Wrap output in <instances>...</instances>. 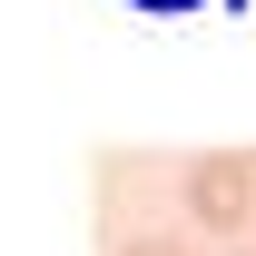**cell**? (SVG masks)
<instances>
[{
	"instance_id": "cell-2",
	"label": "cell",
	"mask_w": 256,
	"mask_h": 256,
	"mask_svg": "<svg viewBox=\"0 0 256 256\" xmlns=\"http://www.w3.org/2000/svg\"><path fill=\"white\" fill-rule=\"evenodd\" d=\"M128 256H188V246H178V236H138Z\"/></svg>"
},
{
	"instance_id": "cell-3",
	"label": "cell",
	"mask_w": 256,
	"mask_h": 256,
	"mask_svg": "<svg viewBox=\"0 0 256 256\" xmlns=\"http://www.w3.org/2000/svg\"><path fill=\"white\" fill-rule=\"evenodd\" d=\"M138 10H197V0H138Z\"/></svg>"
},
{
	"instance_id": "cell-1",
	"label": "cell",
	"mask_w": 256,
	"mask_h": 256,
	"mask_svg": "<svg viewBox=\"0 0 256 256\" xmlns=\"http://www.w3.org/2000/svg\"><path fill=\"white\" fill-rule=\"evenodd\" d=\"M188 217H207V226H256V168H246V158H197V168H188Z\"/></svg>"
}]
</instances>
